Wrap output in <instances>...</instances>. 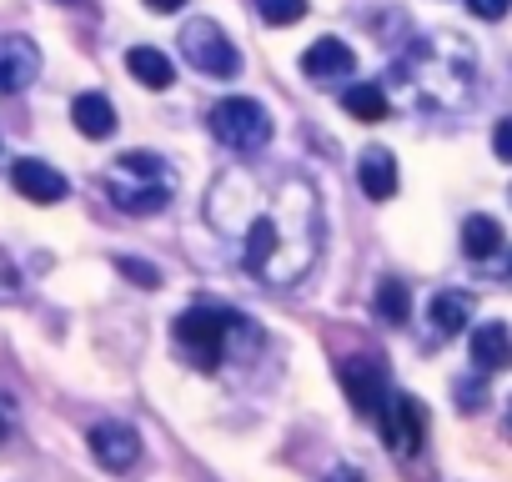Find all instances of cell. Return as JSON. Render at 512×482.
<instances>
[{
    "label": "cell",
    "mask_w": 512,
    "mask_h": 482,
    "mask_svg": "<svg viewBox=\"0 0 512 482\" xmlns=\"http://www.w3.org/2000/svg\"><path fill=\"white\" fill-rule=\"evenodd\" d=\"M206 126H211V136L221 141V146H231V151H262L267 141H272V111L262 106V101H251V96H221L216 106H211V116H206Z\"/></svg>",
    "instance_id": "obj_2"
},
{
    "label": "cell",
    "mask_w": 512,
    "mask_h": 482,
    "mask_svg": "<svg viewBox=\"0 0 512 482\" xmlns=\"http://www.w3.org/2000/svg\"><path fill=\"white\" fill-rule=\"evenodd\" d=\"M116 267H121V277H131L136 287H156V282H161V272H156L151 262H136V257H121Z\"/></svg>",
    "instance_id": "obj_21"
},
{
    "label": "cell",
    "mask_w": 512,
    "mask_h": 482,
    "mask_svg": "<svg viewBox=\"0 0 512 482\" xmlns=\"http://www.w3.org/2000/svg\"><path fill=\"white\" fill-rule=\"evenodd\" d=\"M141 6H146V11H156V16H176V11L186 6V0H141Z\"/></svg>",
    "instance_id": "obj_25"
},
{
    "label": "cell",
    "mask_w": 512,
    "mask_h": 482,
    "mask_svg": "<svg viewBox=\"0 0 512 482\" xmlns=\"http://www.w3.org/2000/svg\"><path fill=\"white\" fill-rule=\"evenodd\" d=\"M116 176H126V181H171L166 161L151 156V151H121L116 156Z\"/></svg>",
    "instance_id": "obj_19"
},
{
    "label": "cell",
    "mask_w": 512,
    "mask_h": 482,
    "mask_svg": "<svg viewBox=\"0 0 512 482\" xmlns=\"http://www.w3.org/2000/svg\"><path fill=\"white\" fill-rule=\"evenodd\" d=\"M342 111L357 116V121H387L392 116V101H387V91L377 81H357V86L342 91Z\"/></svg>",
    "instance_id": "obj_16"
},
{
    "label": "cell",
    "mask_w": 512,
    "mask_h": 482,
    "mask_svg": "<svg viewBox=\"0 0 512 482\" xmlns=\"http://www.w3.org/2000/svg\"><path fill=\"white\" fill-rule=\"evenodd\" d=\"M507 432H512V397H507Z\"/></svg>",
    "instance_id": "obj_26"
},
{
    "label": "cell",
    "mask_w": 512,
    "mask_h": 482,
    "mask_svg": "<svg viewBox=\"0 0 512 482\" xmlns=\"http://www.w3.org/2000/svg\"><path fill=\"white\" fill-rule=\"evenodd\" d=\"M467 347H472L477 372H507L512 367V327L507 322H477Z\"/></svg>",
    "instance_id": "obj_10"
},
{
    "label": "cell",
    "mask_w": 512,
    "mask_h": 482,
    "mask_svg": "<svg viewBox=\"0 0 512 482\" xmlns=\"http://www.w3.org/2000/svg\"><path fill=\"white\" fill-rule=\"evenodd\" d=\"M377 427H382V437H387V447L397 457H417L422 442H427V407L412 392H392L382 417H377Z\"/></svg>",
    "instance_id": "obj_4"
},
{
    "label": "cell",
    "mask_w": 512,
    "mask_h": 482,
    "mask_svg": "<svg viewBox=\"0 0 512 482\" xmlns=\"http://www.w3.org/2000/svg\"><path fill=\"white\" fill-rule=\"evenodd\" d=\"M302 71H307L312 81H352L357 51H352L347 41H337V36H322V41H312V46L302 51Z\"/></svg>",
    "instance_id": "obj_9"
},
{
    "label": "cell",
    "mask_w": 512,
    "mask_h": 482,
    "mask_svg": "<svg viewBox=\"0 0 512 482\" xmlns=\"http://www.w3.org/2000/svg\"><path fill=\"white\" fill-rule=\"evenodd\" d=\"M502 252V226L492 216H467L462 221V257L472 262H492Z\"/></svg>",
    "instance_id": "obj_15"
},
{
    "label": "cell",
    "mask_w": 512,
    "mask_h": 482,
    "mask_svg": "<svg viewBox=\"0 0 512 482\" xmlns=\"http://www.w3.org/2000/svg\"><path fill=\"white\" fill-rule=\"evenodd\" d=\"M357 181H362V191L372 201H392L397 196V161H392V151L387 146H367L362 161H357Z\"/></svg>",
    "instance_id": "obj_11"
},
{
    "label": "cell",
    "mask_w": 512,
    "mask_h": 482,
    "mask_svg": "<svg viewBox=\"0 0 512 482\" xmlns=\"http://www.w3.org/2000/svg\"><path fill=\"white\" fill-rule=\"evenodd\" d=\"M181 56L201 76H216V81H231L241 71V51L216 21H186L181 26Z\"/></svg>",
    "instance_id": "obj_3"
},
{
    "label": "cell",
    "mask_w": 512,
    "mask_h": 482,
    "mask_svg": "<svg viewBox=\"0 0 512 482\" xmlns=\"http://www.w3.org/2000/svg\"><path fill=\"white\" fill-rule=\"evenodd\" d=\"M337 377H342V392L352 397V407H357V412H367V417L377 422V417H382V407H387V397H392L387 367H382L377 357H347V362L337 367Z\"/></svg>",
    "instance_id": "obj_5"
},
{
    "label": "cell",
    "mask_w": 512,
    "mask_h": 482,
    "mask_svg": "<svg viewBox=\"0 0 512 482\" xmlns=\"http://www.w3.org/2000/svg\"><path fill=\"white\" fill-rule=\"evenodd\" d=\"M41 81V46L31 36H0V96H21Z\"/></svg>",
    "instance_id": "obj_6"
},
{
    "label": "cell",
    "mask_w": 512,
    "mask_h": 482,
    "mask_svg": "<svg viewBox=\"0 0 512 482\" xmlns=\"http://www.w3.org/2000/svg\"><path fill=\"white\" fill-rule=\"evenodd\" d=\"M11 427H16V407H11V397H0V442L11 437Z\"/></svg>",
    "instance_id": "obj_24"
},
{
    "label": "cell",
    "mask_w": 512,
    "mask_h": 482,
    "mask_svg": "<svg viewBox=\"0 0 512 482\" xmlns=\"http://www.w3.org/2000/svg\"><path fill=\"white\" fill-rule=\"evenodd\" d=\"M272 252H277V221H272V216H262V221H251L241 262H246L251 272H272Z\"/></svg>",
    "instance_id": "obj_17"
},
{
    "label": "cell",
    "mask_w": 512,
    "mask_h": 482,
    "mask_svg": "<svg viewBox=\"0 0 512 482\" xmlns=\"http://www.w3.org/2000/svg\"><path fill=\"white\" fill-rule=\"evenodd\" d=\"M11 186L21 191V196H31V201H41V206H56V201H66V176L51 166V161H36V156H21L16 166H11Z\"/></svg>",
    "instance_id": "obj_8"
},
{
    "label": "cell",
    "mask_w": 512,
    "mask_h": 482,
    "mask_svg": "<svg viewBox=\"0 0 512 482\" xmlns=\"http://www.w3.org/2000/svg\"><path fill=\"white\" fill-rule=\"evenodd\" d=\"M91 457L106 467V472H131L136 462H141V437H136V427H126V422H96L91 427Z\"/></svg>",
    "instance_id": "obj_7"
},
{
    "label": "cell",
    "mask_w": 512,
    "mask_h": 482,
    "mask_svg": "<svg viewBox=\"0 0 512 482\" xmlns=\"http://www.w3.org/2000/svg\"><path fill=\"white\" fill-rule=\"evenodd\" d=\"M377 317L382 322H392V327H402L407 317H412V292H407V282H397V277H387L382 287H377Z\"/></svg>",
    "instance_id": "obj_18"
},
{
    "label": "cell",
    "mask_w": 512,
    "mask_h": 482,
    "mask_svg": "<svg viewBox=\"0 0 512 482\" xmlns=\"http://www.w3.org/2000/svg\"><path fill=\"white\" fill-rule=\"evenodd\" d=\"M246 327V317H236V312H226V307H186L181 317H176V352L191 362V367H201V372H216L221 367V357H226V347H231V337Z\"/></svg>",
    "instance_id": "obj_1"
},
{
    "label": "cell",
    "mask_w": 512,
    "mask_h": 482,
    "mask_svg": "<svg viewBox=\"0 0 512 482\" xmlns=\"http://www.w3.org/2000/svg\"><path fill=\"white\" fill-rule=\"evenodd\" d=\"M427 322H432L437 337H457V332L472 322V297H467V292H437V297L427 302Z\"/></svg>",
    "instance_id": "obj_14"
},
{
    "label": "cell",
    "mask_w": 512,
    "mask_h": 482,
    "mask_svg": "<svg viewBox=\"0 0 512 482\" xmlns=\"http://www.w3.org/2000/svg\"><path fill=\"white\" fill-rule=\"evenodd\" d=\"M71 121H76V131H81V136H91V141H106V136L116 131V106H111V96H101V91H86V96H76V106H71Z\"/></svg>",
    "instance_id": "obj_12"
},
{
    "label": "cell",
    "mask_w": 512,
    "mask_h": 482,
    "mask_svg": "<svg viewBox=\"0 0 512 482\" xmlns=\"http://www.w3.org/2000/svg\"><path fill=\"white\" fill-rule=\"evenodd\" d=\"M467 11H472L477 21H502V16L512 11V0H467Z\"/></svg>",
    "instance_id": "obj_22"
},
{
    "label": "cell",
    "mask_w": 512,
    "mask_h": 482,
    "mask_svg": "<svg viewBox=\"0 0 512 482\" xmlns=\"http://www.w3.org/2000/svg\"><path fill=\"white\" fill-rule=\"evenodd\" d=\"M492 151H497V161H512V116H502L492 126Z\"/></svg>",
    "instance_id": "obj_23"
},
{
    "label": "cell",
    "mask_w": 512,
    "mask_h": 482,
    "mask_svg": "<svg viewBox=\"0 0 512 482\" xmlns=\"http://www.w3.org/2000/svg\"><path fill=\"white\" fill-rule=\"evenodd\" d=\"M256 16L267 26H297L307 16V0H256Z\"/></svg>",
    "instance_id": "obj_20"
},
{
    "label": "cell",
    "mask_w": 512,
    "mask_h": 482,
    "mask_svg": "<svg viewBox=\"0 0 512 482\" xmlns=\"http://www.w3.org/2000/svg\"><path fill=\"white\" fill-rule=\"evenodd\" d=\"M126 71H131L141 86H151V91H166V86L176 81L171 56H166V51H156V46H131V51H126Z\"/></svg>",
    "instance_id": "obj_13"
}]
</instances>
